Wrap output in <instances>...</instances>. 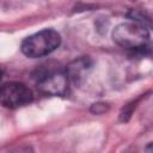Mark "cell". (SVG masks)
<instances>
[{"label": "cell", "mask_w": 153, "mask_h": 153, "mask_svg": "<svg viewBox=\"0 0 153 153\" xmlns=\"http://www.w3.org/2000/svg\"><path fill=\"white\" fill-rule=\"evenodd\" d=\"M33 79L41 91L53 96L65 94L69 82L65 68L51 62L39 66L33 72Z\"/></svg>", "instance_id": "obj_1"}, {"label": "cell", "mask_w": 153, "mask_h": 153, "mask_svg": "<svg viewBox=\"0 0 153 153\" xmlns=\"http://www.w3.org/2000/svg\"><path fill=\"white\" fill-rule=\"evenodd\" d=\"M112 39L122 48L141 51L148 48L149 32L147 26L140 23H122L114 29Z\"/></svg>", "instance_id": "obj_2"}, {"label": "cell", "mask_w": 153, "mask_h": 153, "mask_svg": "<svg viewBox=\"0 0 153 153\" xmlns=\"http://www.w3.org/2000/svg\"><path fill=\"white\" fill-rule=\"evenodd\" d=\"M61 36L53 29H44L26 37L22 43V53L31 59L47 56L59 48Z\"/></svg>", "instance_id": "obj_3"}, {"label": "cell", "mask_w": 153, "mask_h": 153, "mask_svg": "<svg viewBox=\"0 0 153 153\" xmlns=\"http://www.w3.org/2000/svg\"><path fill=\"white\" fill-rule=\"evenodd\" d=\"M33 99L32 91L23 82L11 81L0 86V104L7 109H18Z\"/></svg>", "instance_id": "obj_4"}, {"label": "cell", "mask_w": 153, "mask_h": 153, "mask_svg": "<svg viewBox=\"0 0 153 153\" xmlns=\"http://www.w3.org/2000/svg\"><path fill=\"white\" fill-rule=\"evenodd\" d=\"M92 66H93V62L90 57L82 56V57L75 59L65 68L68 81L74 85H81L88 76L92 69Z\"/></svg>", "instance_id": "obj_5"}, {"label": "cell", "mask_w": 153, "mask_h": 153, "mask_svg": "<svg viewBox=\"0 0 153 153\" xmlns=\"http://www.w3.org/2000/svg\"><path fill=\"white\" fill-rule=\"evenodd\" d=\"M91 110H92V112H94V114H103V112L106 110V104H102V103L93 104Z\"/></svg>", "instance_id": "obj_6"}, {"label": "cell", "mask_w": 153, "mask_h": 153, "mask_svg": "<svg viewBox=\"0 0 153 153\" xmlns=\"http://www.w3.org/2000/svg\"><path fill=\"white\" fill-rule=\"evenodd\" d=\"M10 153H32V152L27 147H20V148H17V149H14V151H12Z\"/></svg>", "instance_id": "obj_7"}, {"label": "cell", "mask_w": 153, "mask_h": 153, "mask_svg": "<svg viewBox=\"0 0 153 153\" xmlns=\"http://www.w3.org/2000/svg\"><path fill=\"white\" fill-rule=\"evenodd\" d=\"M1 78H2V71H1V68H0V80H1Z\"/></svg>", "instance_id": "obj_8"}]
</instances>
